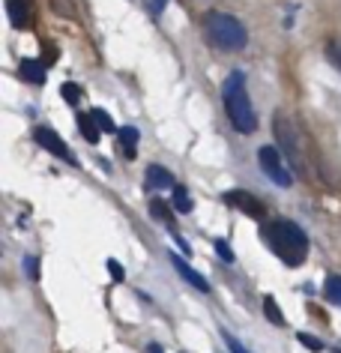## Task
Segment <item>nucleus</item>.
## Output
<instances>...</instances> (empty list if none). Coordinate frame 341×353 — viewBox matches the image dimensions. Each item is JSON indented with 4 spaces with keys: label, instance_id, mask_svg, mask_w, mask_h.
<instances>
[{
    "label": "nucleus",
    "instance_id": "nucleus-3",
    "mask_svg": "<svg viewBox=\"0 0 341 353\" xmlns=\"http://www.w3.org/2000/svg\"><path fill=\"white\" fill-rule=\"evenodd\" d=\"M207 39L222 51H242L249 46V30L237 15L231 12H207L204 15Z\"/></svg>",
    "mask_w": 341,
    "mask_h": 353
},
{
    "label": "nucleus",
    "instance_id": "nucleus-11",
    "mask_svg": "<svg viewBox=\"0 0 341 353\" xmlns=\"http://www.w3.org/2000/svg\"><path fill=\"white\" fill-rule=\"evenodd\" d=\"M6 12H10V21H12V28H28V21H30V12H28V3L24 0H6Z\"/></svg>",
    "mask_w": 341,
    "mask_h": 353
},
{
    "label": "nucleus",
    "instance_id": "nucleus-15",
    "mask_svg": "<svg viewBox=\"0 0 341 353\" xmlns=\"http://www.w3.org/2000/svg\"><path fill=\"white\" fill-rule=\"evenodd\" d=\"M150 216L174 228V216H171V210H168V204H165V201H159V198H153V201H150Z\"/></svg>",
    "mask_w": 341,
    "mask_h": 353
},
{
    "label": "nucleus",
    "instance_id": "nucleus-10",
    "mask_svg": "<svg viewBox=\"0 0 341 353\" xmlns=\"http://www.w3.org/2000/svg\"><path fill=\"white\" fill-rule=\"evenodd\" d=\"M147 186L150 189H174V176H171L168 168L150 165L147 168Z\"/></svg>",
    "mask_w": 341,
    "mask_h": 353
},
{
    "label": "nucleus",
    "instance_id": "nucleus-16",
    "mask_svg": "<svg viewBox=\"0 0 341 353\" xmlns=\"http://www.w3.org/2000/svg\"><path fill=\"white\" fill-rule=\"evenodd\" d=\"M171 207L177 210V213H192V198H189V192L183 189V186H174V201H171Z\"/></svg>",
    "mask_w": 341,
    "mask_h": 353
},
{
    "label": "nucleus",
    "instance_id": "nucleus-5",
    "mask_svg": "<svg viewBox=\"0 0 341 353\" xmlns=\"http://www.w3.org/2000/svg\"><path fill=\"white\" fill-rule=\"evenodd\" d=\"M258 165L276 186H282V189L293 186V171H291V165H287V159L282 156L278 147H260L258 150Z\"/></svg>",
    "mask_w": 341,
    "mask_h": 353
},
{
    "label": "nucleus",
    "instance_id": "nucleus-20",
    "mask_svg": "<svg viewBox=\"0 0 341 353\" xmlns=\"http://www.w3.org/2000/svg\"><path fill=\"white\" fill-rule=\"evenodd\" d=\"M90 114H93V120H96V123H99V126H102V132H114V129H117V126H114V120H111V114H108V111H102V108H93Z\"/></svg>",
    "mask_w": 341,
    "mask_h": 353
},
{
    "label": "nucleus",
    "instance_id": "nucleus-14",
    "mask_svg": "<svg viewBox=\"0 0 341 353\" xmlns=\"http://www.w3.org/2000/svg\"><path fill=\"white\" fill-rule=\"evenodd\" d=\"M323 294H327L329 303L341 305V276H335V272H329L327 281H323Z\"/></svg>",
    "mask_w": 341,
    "mask_h": 353
},
{
    "label": "nucleus",
    "instance_id": "nucleus-28",
    "mask_svg": "<svg viewBox=\"0 0 341 353\" xmlns=\"http://www.w3.org/2000/svg\"><path fill=\"white\" fill-rule=\"evenodd\" d=\"M147 350H150V353H162V347H159V344H150V347H147Z\"/></svg>",
    "mask_w": 341,
    "mask_h": 353
},
{
    "label": "nucleus",
    "instance_id": "nucleus-19",
    "mask_svg": "<svg viewBox=\"0 0 341 353\" xmlns=\"http://www.w3.org/2000/svg\"><path fill=\"white\" fill-rule=\"evenodd\" d=\"M60 93H63V99H66L69 105H78V102H81V87L72 84V81H66L63 87H60Z\"/></svg>",
    "mask_w": 341,
    "mask_h": 353
},
{
    "label": "nucleus",
    "instance_id": "nucleus-4",
    "mask_svg": "<svg viewBox=\"0 0 341 353\" xmlns=\"http://www.w3.org/2000/svg\"><path fill=\"white\" fill-rule=\"evenodd\" d=\"M273 132H276V141H278V150L282 156L287 159L291 171L296 176H309V159H305V144H302V132L296 129L293 117L278 111L276 120H273Z\"/></svg>",
    "mask_w": 341,
    "mask_h": 353
},
{
    "label": "nucleus",
    "instance_id": "nucleus-1",
    "mask_svg": "<svg viewBox=\"0 0 341 353\" xmlns=\"http://www.w3.org/2000/svg\"><path fill=\"white\" fill-rule=\"evenodd\" d=\"M260 240L269 245V252L276 254L287 267H300L305 263V254H309V234L302 231L291 219H273L260 228Z\"/></svg>",
    "mask_w": 341,
    "mask_h": 353
},
{
    "label": "nucleus",
    "instance_id": "nucleus-25",
    "mask_svg": "<svg viewBox=\"0 0 341 353\" xmlns=\"http://www.w3.org/2000/svg\"><path fill=\"white\" fill-rule=\"evenodd\" d=\"M24 270H28L30 281H39V261L37 258H24Z\"/></svg>",
    "mask_w": 341,
    "mask_h": 353
},
{
    "label": "nucleus",
    "instance_id": "nucleus-8",
    "mask_svg": "<svg viewBox=\"0 0 341 353\" xmlns=\"http://www.w3.org/2000/svg\"><path fill=\"white\" fill-rule=\"evenodd\" d=\"M171 263H174V270H177V272H180V276H183V279H186V281H189V285H192V288H198V290H200V294H209V281H207L204 276H200V272H198V270H192V267H189V263H186V261H183V258H180V254H171Z\"/></svg>",
    "mask_w": 341,
    "mask_h": 353
},
{
    "label": "nucleus",
    "instance_id": "nucleus-21",
    "mask_svg": "<svg viewBox=\"0 0 341 353\" xmlns=\"http://www.w3.org/2000/svg\"><path fill=\"white\" fill-rule=\"evenodd\" d=\"M296 339H300L302 347H309V350H314V353H320V350H323V341H320V339H314V335H309V332H300Z\"/></svg>",
    "mask_w": 341,
    "mask_h": 353
},
{
    "label": "nucleus",
    "instance_id": "nucleus-12",
    "mask_svg": "<svg viewBox=\"0 0 341 353\" xmlns=\"http://www.w3.org/2000/svg\"><path fill=\"white\" fill-rule=\"evenodd\" d=\"M78 129H81L84 141H90V144H99V138H102V126L93 120V114H78Z\"/></svg>",
    "mask_w": 341,
    "mask_h": 353
},
{
    "label": "nucleus",
    "instance_id": "nucleus-2",
    "mask_svg": "<svg viewBox=\"0 0 341 353\" xmlns=\"http://www.w3.org/2000/svg\"><path fill=\"white\" fill-rule=\"evenodd\" d=\"M222 102H225L227 120H231V126L237 132L251 135V132L258 129V117H255V108H251V99H249V90H246V75H242L240 69L225 78Z\"/></svg>",
    "mask_w": 341,
    "mask_h": 353
},
{
    "label": "nucleus",
    "instance_id": "nucleus-13",
    "mask_svg": "<svg viewBox=\"0 0 341 353\" xmlns=\"http://www.w3.org/2000/svg\"><path fill=\"white\" fill-rule=\"evenodd\" d=\"M138 129L135 126H123L117 132V141L123 144V153H126V159H135V144H138Z\"/></svg>",
    "mask_w": 341,
    "mask_h": 353
},
{
    "label": "nucleus",
    "instance_id": "nucleus-23",
    "mask_svg": "<svg viewBox=\"0 0 341 353\" xmlns=\"http://www.w3.org/2000/svg\"><path fill=\"white\" fill-rule=\"evenodd\" d=\"M222 339H225V344H227V347H231V353H249V350H246V344H240V341L234 339L231 332H222Z\"/></svg>",
    "mask_w": 341,
    "mask_h": 353
},
{
    "label": "nucleus",
    "instance_id": "nucleus-9",
    "mask_svg": "<svg viewBox=\"0 0 341 353\" xmlns=\"http://www.w3.org/2000/svg\"><path fill=\"white\" fill-rule=\"evenodd\" d=\"M19 75L28 84H37L39 87V84H45V63H42V60H21Z\"/></svg>",
    "mask_w": 341,
    "mask_h": 353
},
{
    "label": "nucleus",
    "instance_id": "nucleus-18",
    "mask_svg": "<svg viewBox=\"0 0 341 353\" xmlns=\"http://www.w3.org/2000/svg\"><path fill=\"white\" fill-rule=\"evenodd\" d=\"M51 10L63 19H78V10H75V0H51Z\"/></svg>",
    "mask_w": 341,
    "mask_h": 353
},
{
    "label": "nucleus",
    "instance_id": "nucleus-7",
    "mask_svg": "<svg viewBox=\"0 0 341 353\" xmlns=\"http://www.w3.org/2000/svg\"><path fill=\"white\" fill-rule=\"evenodd\" d=\"M225 204L227 207H234V210H240V213H246L249 219H267V207H264V201L255 198L251 192L246 189H234V192H225Z\"/></svg>",
    "mask_w": 341,
    "mask_h": 353
},
{
    "label": "nucleus",
    "instance_id": "nucleus-27",
    "mask_svg": "<svg viewBox=\"0 0 341 353\" xmlns=\"http://www.w3.org/2000/svg\"><path fill=\"white\" fill-rule=\"evenodd\" d=\"M147 6H150V12H153V15H159V12H162V6H165V0H147Z\"/></svg>",
    "mask_w": 341,
    "mask_h": 353
},
{
    "label": "nucleus",
    "instance_id": "nucleus-26",
    "mask_svg": "<svg viewBox=\"0 0 341 353\" xmlns=\"http://www.w3.org/2000/svg\"><path fill=\"white\" fill-rule=\"evenodd\" d=\"M108 272H111V279H114V281H123V279H126V270L120 267L117 261H108Z\"/></svg>",
    "mask_w": 341,
    "mask_h": 353
},
{
    "label": "nucleus",
    "instance_id": "nucleus-22",
    "mask_svg": "<svg viewBox=\"0 0 341 353\" xmlns=\"http://www.w3.org/2000/svg\"><path fill=\"white\" fill-rule=\"evenodd\" d=\"M216 252H218V258H222L225 263H234V252H231V245H227L225 240H216Z\"/></svg>",
    "mask_w": 341,
    "mask_h": 353
},
{
    "label": "nucleus",
    "instance_id": "nucleus-6",
    "mask_svg": "<svg viewBox=\"0 0 341 353\" xmlns=\"http://www.w3.org/2000/svg\"><path fill=\"white\" fill-rule=\"evenodd\" d=\"M33 138H37V144H39L42 150H48L51 156L63 159V162H69V165H78L75 153H72V150L66 147V141L60 138L54 129H48V126H37V129H33Z\"/></svg>",
    "mask_w": 341,
    "mask_h": 353
},
{
    "label": "nucleus",
    "instance_id": "nucleus-24",
    "mask_svg": "<svg viewBox=\"0 0 341 353\" xmlns=\"http://www.w3.org/2000/svg\"><path fill=\"white\" fill-rule=\"evenodd\" d=\"M327 54H329V60H332V63H335V66L341 69V39H335V42H329Z\"/></svg>",
    "mask_w": 341,
    "mask_h": 353
},
{
    "label": "nucleus",
    "instance_id": "nucleus-17",
    "mask_svg": "<svg viewBox=\"0 0 341 353\" xmlns=\"http://www.w3.org/2000/svg\"><path fill=\"white\" fill-rule=\"evenodd\" d=\"M264 314H267V321L273 326H285V314L278 312V305H276L273 296H264Z\"/></svg>",
    "mask_w": 341,
    "mask_h": 353
}]
</instances>
